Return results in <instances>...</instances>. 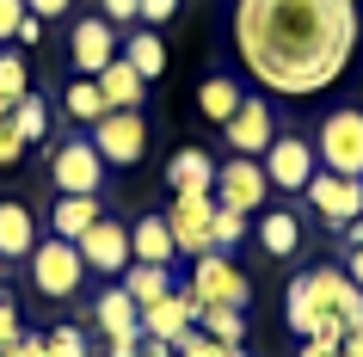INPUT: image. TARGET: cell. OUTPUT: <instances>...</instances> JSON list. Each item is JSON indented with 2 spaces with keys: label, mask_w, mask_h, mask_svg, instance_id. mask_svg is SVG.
<instances>
[{
  "label": "cell",
  "mask_w": 363,
  "mask_h": 357,
  "mask_svg": "<svg viewBox=\"0 0 363 357\" xmlns=\"http://www.w3.org/2000/svg\"><path fill=\"white\" fill-rule=\"evenodd\" d=\"M363 38L357 0H240L234 50L265 93L308 99L351 68Z\"/></svg>",
  "instance_id": "1"
},
{
  "label": "cell",
  "mask_w": 363,
  "mask_h": 357,
  "mask_svg": "<svg viewBox=\"0 0 363 357\" xmlns=\"http://www.w3.org/2000/svg\"><path fill=\"white\" fill-rule=\"evenodd\" d=\"M31 290H38L43 302H74L80 296V283H86V259H80V246L74 241H38V253H31Z\"/></svg>",
  "instance_id": "2"
},
{
  "label": "cell",
  "mask_w": 363,
  "mask_h": 357,
  "mask_svg": "<svg viewBox=\"0 0 363 357\" xmlns=\"http://www.w3.org/2000/svg\"><path fill=\"white\" fill-rule=\"evenodd\" d=\"M197 296V308H240L247 314V302H252V283L247 271L234 265V253H203V259H191V283H185Z\"/></svg>",
  "instance_id": "3"
},
{
  "label": "cell",
  "mask_w": 363,
  "mask_h": 357,
  "mask_svg": "<svg viewBox=\"0 0 363 357\" xmlns=\"http://www.w3.org/2000/svg\"><path fill=\"white\" fill-rule=\"evenodd\" d=\"M314 154H320L326 172L363 179V111H357V105H345V111L320 117V130H314Z\"/></svg>",
  "instance_id": "4"
},
{
  "label": "cell",
  "mask_w": 363,
  "mask_h": 357,
  "mask_svg": "<svg viewBox=\"0 0 363 357\" xmlns=\"http://www.w3.org/2000/svg\"><path fill=\"white\" fill-rule=\"evenodd\" d=\"M86 142L99 148L105 167H142V154H148V117L142 111H105L86 130Z\"/></svg>",
  "instance_id": "5"
},
{
  "label": "cell",
  "mask_w": 363,
  "mask_h": 357,
  "mask_svg": "<svg viewBox=\"0 0 363 357\" xmlns=\"http://www.w3.org/2000/svg\"><path fill=\"white\" fill-rule=\"evenodd\" d=\"M50 179H56L62 197H99V185H105V160H99V148L86 142V136H68V142L50 148Z\"/></svg>",
  "instance_id": "6"
},
{
  "label": "cell",
  "mask_w": 363,
  "mask_h": 357,
  "mask_svg": "<svg viewBox=\"0 0 363 357\" xmlns=\"http://www.w3.org/2000/svg\"><path fill=\"white\" fill-rule=\"evenodd\" d=\"M314 160H320V154H314V142H308V136H289V130H277V142L259 154V167H265L271 191H284V197H302V191H308Z\"/></svg>",
  "instance_id": "7"
},
{
  "label": "cell",
  "mask_w": 363,
  "mask_h": 357,
  "mask_svg": "<svg viewBox=\"0 0 363 357\" xmlns=\"http://www.w3.org/2000/svg\"><path fill=\"white\" fill-rule=\"evenodd\" d=\"M302 197H308V209H314L333 234H339V228H351V222L363 216V179H345V172H326V167L308 179Z\"/></svg>",
  "instance_id": "8"
},
{
  "label": "cell",
  "mask_w": 363,
  "mask_h": 357,
  "mask_svg": "<svg viewBox=\"0 0 363 357\" xmlns=\"http://www.w3.org/2000/svg\"><path fill=\"white\" fill-rule=\"evenodd\" d=\"M222 209H240V216H259L271 197V179L259 160H247V154H234V160H222L216 167V191H210Z\"/></svg>",
  "instance_id": "9"
},
{
  "label": "cell",
  "mask_w": 363,
  "mask_h": 357,
  "mask_svg": "<svg viewBox=\"0 0 363 357\" xmlns=\"http://www.w3.org/2000/svg\"><path fill=\"white\" fill-rule=\"evenodd\" d=\"M74 246H80V259H86V271H99V278H123V271L135 265V253H130V222H117V216H99Z\"/></svg>",
  "instance_id": "10"
},
{
  "label": "cell",
  "mask_w": 363,
  "mask_h": 357,
  "mask_svg": "<svg viewBox=\"0 0 363 357\" xmlns=\"http://www.w3.org/2000/svg\"><path fill=\"white\" fill-rule=\"evenodd\" d=\"M167 228H172V246L185 259H203L210 253V222H216V197H172L167 209Z\"/></svg>",
  "instance_id": "11"
},
{
  "label": "cell",
  "mask_w": 363,
  "mask_h": 357,
  "mask_svg": "<svg viewBox=\"0 0 363 357\" xmlns=\"http://www.w3.org/2000/svg\"><path fill=\"white\" fill-rule=\"evenodd\" d=\"M117 62V25L111 19H74L68 31V68L74 75H99Z\"/></svg>",
  "instance_id": "12"
},
{
  "label": "cell",
  "mask_w": 363,
  "mask_h": 357,
  "mask_svg": "<svg viewBox=\"0 0 363 357\" xmlns=\"http://www.w3.org/2000/svg\"><path fill=\"white\" fill-rule=\"evenodd\" d=\"M228 130V148L234 154H247V160H259V154L277 142V117H271V105L265 99H240V111L222 123Z\"/></svg>",
  "instance_id": "13"
},
{
  "label": "cell",
  "mask_w": 363,
  "mask_h": 357,
  "mask_svg": "<svg viewBox=\"0 0 363 357\" xmlns=\"http://www.w3.org/2000/svg\"><path fill=\"white\" fill-rule=\"evenodd\" d=\"M197 314H203V308H197L191 290H167L160 302H148V308H142V339H160V345H172L185 326H197Z\"/></svg>",
  "instance_id": "14"
},
{
  "label": "cell",
  "mask_w": 363,
  "mask_h": 357,
  "mask_svg": "<svg viewBox=\"0 0 363 357\" xmlns=\"http://www.w3.org/2000/svg\"><path fill=\"white\" fill-rule=\"evenodd\" d=\"M284 320H289V333L296 339H320L326 326H339V320L326 314V302H320V290H314V278H289V290H284Z\"/></svg>",
  "instance_id": "15"
},
{
  "label": "cell",
  "mask_w": 363,
  "mask_h": 357,
  "mask_svg": "<svg viewBox=\"0 0 363 357\" xmlns=\"http://www.w3.org/2000/svg\"><path fill=\"white\" fill-rule=\"evenodd\" d=\"M308 278H314V290H320L326 314H333V320L345 326V333H351V326L363 320V290H357L351 278H345V265H314Z\"/></svg>",
  "instance_id": "16"
},
{
  "label": "cell",
  "mask_w": 363,
  "mask_h": 357,
  "mask_svg": "<svg viewBox=\"0 0 363 357\" xmlns=\"http://www.w3.org/2000/svg\"><path fill=\"white\" fill-rule=\"evenodd\" d=\"M38 253V216L19 197H0V265H19Z\"/></svg>",
  "instance_id": "17"
},
{
  "label": "cell",
  "mask_w": 363,
  "mask_h": 357,
  "mask_svg": "<svg viewBox=\"0 0 363 357\" xmlns=\"http://www.w3.org/2000/svg\"><path fill=\"white\" fill-rule=\"evenodd\" d=\"M167 185H172V197H210L216 191V160L203 148H179L167 160Z\"/></svg>",
  "instance_id": "18"
},
{
  "label": "cell",
  "mask_w": 363,
  "mask_h": 357,
  "mask_svg": "<svg viewBox=\"0 0 363 357\" xmlns=\"http://www.w3.org/2000/svg\"><path fill=\"white\" fill-rule=\"evenodd\" d=\"M93 326L105 339H135V333H142V308L123 296V283H111V290H99V296H93Z\"/></svg>",
  "instance_id": "19"
},
{
  "label": "cell",
  "mask_w": 363,
  "mask_h": 357,
  "mask_svg": "<svg viewBox=\"0 0 363 357\" xmlns=\"http://www.w3.org/2000/svg\"><path fill=\"white\" fill-rule=\"evenodd\" d=\"M259 246H265L271 259H296L302 253V216L296 209H284V204H265V216H259Z\"/></svg>",
  "instance_id": "20"
},
{
  "label": "cell",
  "mask_w": 363,
  "mask_h": 357,
  "mask_svg": "<svg viewBox=\"0 0 363 357\" xmlns=\"http://www.w3.org/2000/svg\"><path fill=\"white\" fill-rule=\"evenodd\" d=\"M117 56L130 62L142 80H160V75H167V38H160L154 25H130V38L117 43Z\"/></svg>",
  "instance_id": "21"
},
{
  "label": "cell",
  "mask_w": 363,
  "mask_h": 357,
  "mask_svg": "<svg viewBox=\"0 0 363 357\" xmlns=\"http://www.w3.org/2000/svg\"><path fill=\"white\" fill-rule=\"evenodd\" d=\"M130 253H135V265H172L179 259L167 216H135L130 222Z\"/></svg>",
  "instance_id": "22"
},
{
  "label": "cell",
  "mask_w": 363,
  "mask_h": 357,
  "mask_svg": "<svg viewBox=\"0 0 363 357\" xmlns=\"http://www.w3.org/2000/svg\"><path fill=\"white\" fill-rule=\"evenodd\" d=\"M93 80H99V93H105V105H111V111H142V93H148V80L135 75L123 56H117L111 68H99Z\"/></svg>",
  "instance_id": "23"
},
{
  "label": "cell",
  "mask_w": 363,
  "mask_h": 357,
  "mask_svg": "<svg viewBox=\"0 0 363 357\" xmlns=\"http://www.w3.org/2000/svg\"><path fill=\"white\" fill-rule=\"evenodd\" d=\"M99 216H105V204H99V197H62V191H56V209H50V234H56V241H80V234H86Z\"/></svg>",
  "instance_id": "24"
},
{
  "label": "cell",
  "mask_w": 363,
  "mask_h": 357,
  "mask_svg": "<svg viewBox=\"0 0 363 357\" xmlns=\"http://www.w3.org/2000/svg\"><path fill=\"white\" fill-rule=\"evenodd\" d=\"M117 283H123V296H130L135 308H148V302H160L172 290V271H167V265H130Z\"/></svg>",
  "instance_id": "25"
},
{
  "label": "cell",
  "mask_w": 363,
  "mask_h": 357,
  "mask_svg": "<svg viewBox=\"0 0 363 357\" xmlns=\"http://www.w3.org/2000/svg\"><path fill=\"white\" fill-rule=\"evenodd\" d=\"M62 105H68V117H74V123H86V130H93V123H99L105 111H111V105H105V93H99V80H93V75L68 80V93H62Z\"/></svg>",
  "instance_id": "26"
},
{
  "label": "cell",
  "mask_w": 363,
  "mask_h": 357,
  "mask_svg": "<svg viewBox=\"0 0 363 357\" xmlns=\"http://www.w3.org/2000/svg\"><path fill=\"white\" fill-rule=\"evenodd\" d=\"M240 87H234V80H222V75H210L203 80V87H197V105H203V117H210V123H228L234 111H240Z\"/></svg>",
  "instance_id": "27"
},
{
  "label": "cell",
  "mask_w": 363,
  "mask_h": 357,
  "mask_svg": "<svg viewBox=\"0 0 363 357\" xmlns=\"http://www.w3.org/2000/svg\"><path fill=\"white\" fill-rule=\"evenodd\" d=\"M31 93V75H25L19 50H0V117H13V105Z\"/></svg>",
  "instance_id": "28"
},
{
  "label": "cell",
  "mask_w": 363,
  "mask_h": 357,
  "mask_svg": "<svg viewBox=\"0 0 363 357\" xmlns=\"http://www.w3.org/2000/svg\"><path fill=\"white\" fill-rule=\"evenodd\" d=\"M197 326H203L216 345H247V314H240V308H203Z\"/></svg>",
  "instance_id": "29"
},
{
  "label": "cell",
  "mask_w": 363,
  "mask_h": 357,
  "mask_svg": "<svg viewBox=\"0 0 363 357\" xmlns=\"http://www.w3.org/2000/svg\"><path fill=\"white\" fill-rule=\"evenodd\" d=\"M247 234H252V222L240 216V209H222V204H216V222H210V246H216V253H234Z\"/></svg>",
  "instance_id": "30"
},
{
  "label": "cell",
  "mask_w": 363,
  "mask_h": 357,
  "mask_svg": "<svg viewBox=\"0 0 363 357\" xmlns=\"http://www.w3.org/2000/svg\"><path fill=\"white\" fill-rule=\"evenodd\" d=\"M13 123H19L25 142H43V136H50V105H43L38 93H25L19 105H13Z\"/></svg>",
  "instance_id": "31"
},
{
  "label": "cell",
  "mask_w": 363,
  "mask_h": 357,
  "mask_svg": "<svg viewBox=\"0 0 363 357\" xmlns=\"http://www.w3.org/2000/svg\"><path fill=\"white\" fill-rule=\"evenodd\" d=\"M43 345H50V357H93V345H86V333H80V326H50V333H43Z\"/></svg>",
  "instance_id": "32"
},
{
  "label": "cell",
  "mask_w": 363,
  "mask_h": 357,
  "mask_svg": "<svg viewBox=\"0 0 363 357\" xmlns=\"http://www.w3.org/2000/svg\"><path fill=\"white\" fill-rule=\"evenodd\" d=\"M25 148H31V142L19 136V123H13V117H0V172H13V167H19Z\"/></svg>",
  "instance_id": "33"
},
{
  "label": "cell",
  "mask_w": 363,
  "mask_h": 357,
  "mask_svg": "<svg viewBox=\"0 0 363 357\" xmlns=\"http://www.w3.org/2000/svg\"><path fill=\"white\" fill-rule=\"evenodd\" d=\"M25 333V314H19V296L13 290H0V351L13 345V339Z\"/></svg>",
  "instance_id": "34"
},
{
  "label": "cell",
  "mask_w": 363,
  "mask_h": 357,
  "mask_svg": "<svg viewBox=\"0 0 363 357\" xmlns=\"http://www.w3.org/2000/svg\"><path fill=\"white\" fill-rule=\"evenodd\" d=\"M172 351H179V357H210V351H216V339L203 333V326H185V333L172 339Z\"/></svg>",
  "instance_id": "35"
},
{
  "label": "cell",
  "mask_w": 363,
  "mask_h": 357,
  "mask_svg": "<svg viewBox=\"0 0 363 357\" xmlns=\"http://www.w3.org/2000/svg\"><path fill=\"white\" fill-rule=\"evenodd\" d=\"M99 19H111V25H142V0H99Z\"/></svg>",
  "instance_id": "36"
},
{
  "label": "cell",
  "mask_w": 363,
  "mask_h": 357,
  "mask_svg": "<svg viewBox=\"0 0 363 357\" xmlns=\"http://www.w3.org/2000/svg\"><path fill=\"white\" fill-rule=\"evenodd\" d=\"M19 19H25V0H0V43L19 38Z\"/></svg>",
  "instance_id": "37"
},
{
  "label": "cell",
  "mask_w": 363,
  "mask_h": 357,
  "mask_svg": "<svg viewBox=\"0 0 363 357\" xmlns=\"http://www.w3.org/2000/svg\"><path fill=\"white\" fill-rule=\"evenodd\" d=\"M0 357H50V345H43V333H19Z\"/></svg>",
  "instance_id": "38"
},
{
  "label": "cell",
  "mask_w": 363,
  "mask_h": 357,
  "mask_svg": "<svg viewBox=\"0 0 363 357\" xmlns=\"http://www.w3.org/2000/svg\"><path fill=\"white\" fill-rule=\"evenodd\" d=\"M172 13H179V0H142V25H154V31H160Z\"/></svg>",
  "instance_id": "39"
},
{
  "label": "cell",
  "mask_w": 363,
  "mask_h": 357,
  "mask_svg": "<svg viewBox=\"0 0 363 357\" xmlns=\"http://www.w3.org/2000/svg\"><path fill=\"white\" fill-rule=\"evenodd\" d=\"M68 6H74V0H25V13H31V19H62Z\"/></svg>",
  "instance_id": "40"
},
{
  "label": "cell",
  "mask_w": 363,
  "mask_h": 357,
  "mask_svg": "<svg viewBox=\"0 0 363 357\" xmlns=\"http://www.w3.org/2000/svg\"><path fill=\"white\" fill-rule=\"evenodd\" d=\"M13 43H19V50H38V43H43V19H31V13H25V19H19V38H13Z\"/></svg>",
  "instance_id": "41"
},
{
  "label": "cell",
  "mask_w": 363,
  "mask_h": 357,
  "mask_svg": "<svg viewBox=\"0 0 363 357\" xmlns=\"http://www.w3.org/2000/svg\"><path fill=\"white\" fill-rule=\"evenodd\" d=\"M345 278L363 290V246H351V253H345Z\"/></svg>",
  "instance_id": "42"
},
{
  "label": "cell",
  "mask_w": 363,
  "mask_h": 357,
  "mask_svg": "<svg viewBox=\"0 0 363 357\" xmlns=\"http://www.w3.org/2000/svg\"><path fill=\"white\" fill-rule=\"evenodd\" d=\"M135 357H179V351H172V345H160V339H142V345H135Z\"/></svg>",
  "instance_id": "43"
},
{
  "label": "cell",
  "mask_w": 363,
  "mask_h": 357,
  "mask_svg": "<svg viewBox=\"0 0 363 357\" xmlns=\"http://www.w3.org/2000/svg\"><path fill=\"white\" fill-rule=\"evenodd\" d=\"M339 241H345V253H351V246H363V216H357L351 228H339Z\"/></svg>",
  "instance_id": "44"
},
{
  "label": "cell",
  "mask_w": 363,
  "mask_h": 357,
  "mask_svg": "<svg viewBox=\"0 0 363 357\" xmlns=\"http://www.w3.org/2000/svg\"><path fill=\"white\" fill-rule=\"evenodd\" d=\"M296 357H339V351H333V345H320V339H302V351H296Z\"/></svg>",
  "instance_id": "45"
},
{
  "label": "cell",
  "mask_w": 363,
  "mask_h": 357,
  "mask_svg": "<svg viewBox=\"0 0 363 357\" xmlns=\"http://www.w3.org/2000/svg\"><path fill=\"white\" fill-rule=\"evenodd\" d=\"M339 351H351V357H363V320H357V326H351V333H345V345H339Z\"/></svg>",
  "instance_id": "46"
},
{
  "label": "cell",
  "mask_w": 363,
  "mask_h": 357,
  "mask_svg": "<svg viewBox=\"0 0 363 357\" xmlns=\"http://www.w3.org/2000/svg\"><path fill=\"white\" fill-rule=\"evenodd\" d=\"M210 357H247V345H216Z\"/></svg>",
  "instance_id": "47"
},
{
  "label": "cell",
  "mask_w": 363,
  "mask_h": 357,
  "mask_svg": "<svg viewBox=\"0 0 363 357\" xmlns=\"http://www.w3.org/2000/svg\"><path fill=\"white\" fill-rule=\"evenodd\" d=\"M339 357H351V351H339Z\"/></svg>",
  "instance_id": "48"
}]
</instances>
